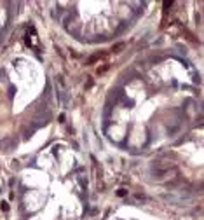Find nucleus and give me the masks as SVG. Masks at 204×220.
Instances as JSON below:
<instances>
[{"label": "nucleus", "instance_id": "nucleus-1", "mask_svg": "<svg viewBox=\"0 0 204 220\" xmlns=\"http://www.w3.org/2000/svg\"><path fill=\"white\" fill-rule=\"evenodd\" d=\"M124 47H126V44H122V42H121V44H115V46H113V51H115V52H121Z\"/></svg>", "mask_w": 204, "mask_h": 220}, {"label": "nucleus", "instance_id": "nucleus-2", "mask_svg": "<svg viewBox=\"0 0 204 220\" xmlns=\"http://www.w3.org/2000/svg\"><path fill=\"white\" fill-rule=\"evenodd\" d=\"M2 210H4V211H7V210H9V204H7L5 201H2Z\"/></svg>", "mask_w": 204, "mask_h": 220}]
</instances>
